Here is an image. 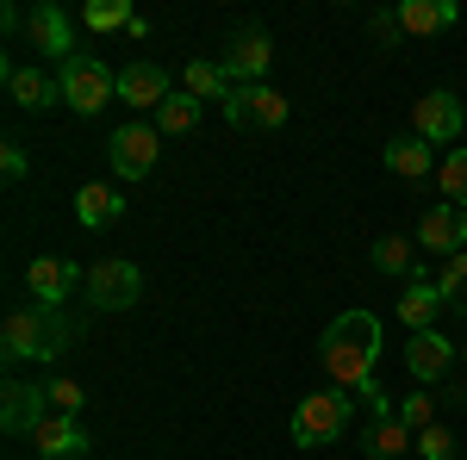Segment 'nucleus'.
I'll use <instances>...</instances> for the list:
<instances>
[{"label": "nucleus", "mask_w": 467, "mask_h": 460, "mask_svg": "<svg viewBox=\"0 0 467 460\" xmlns=\"http://www.w3.org/2000/svg\"><path fill=\"white\" fill-rule=\"evenodd\" d=\"M44 398H50V411H63V417H81V404H88V392L75 386V380H50Z\"/></svg>", "instance_id": "obj_30"}, {"label": "nucleus", "mask_w": 467, "mask_h": 460, "mask_svg": "<svg viewBox=\"0 0 467 460\" xmlns=\"http://www.w3.org/2000/svg\"><path fill=\"white\" fill-rule=\"evenodd\" d=\"M218 63H224V75H231L237 87H255V81L268 75V63H275V44H268V32H255V26H250V32H237L231 44H224Z\"/></svg>", "instance_id": "obj_9"}, {"label": "nucleus", "mask_w": 467, "mask_h": 460, "mask_svg": "<svg viewBox=\"0 0 467 460\" xmlns=\"http://www.w3.org/2000/svg\"><path fill=\"white\" fill-rule=\"evenodd\" d=\"M436 286H442V299H449L455 312H467V249H462V255H449V261L436 268Z\"/></svg>", "instance_id": "obj_28"}, {"label": "nucleus", "mask_w": 467, "mask_h": 460, "mask_svg": "<svg viewBox=\"0 0 467 460\" xmlns=\"http://www.w3.org/2000/svg\"><path fill=\"white\" fill-rule=\"evenodd\" d=\"M436 169V149L424 138H411V131H405V138H393L387 143V175H399V180H424Z\"/></svg>", "instance_id": "obj_21"}, {"label": "nucleus", "mask_w": 467, "mask_h": 460, "mask_svg": "<svg viewBox=\"0 0 467 460\" xmlns=\"http://www.w3.org/2000/svg\"><path fill=\"white\" fill-rule=\"evenodd\" d=\"M455 455H462V448H455V435H449L442 424H431L424 435H418V460H455Z\"/></svg>", "instance_id": "obj_31"}, {"label": "nucleus", "mask_w": 467, "mask_h": 460, "mask_svg": "<svg viewBox=\"0 0 467 460\" xmlns=\"http://www.w3.org/2000/svg\"><path fill=\"white\" fill-rule=\"evenodd\" d=\"M462 125H467V112H462V100H455L449 87H436V94H424V100L411 107V138H424L431 149L436 143H455Z\"/></svg>", "instance_id": "obj_8"}, {"label": "nucleus", "mask_w": 467, "mask_h": 460, "mask_svg": "<svg viewBox=\"0 0 467 460\" xmlns=\"http://www.w3.org/2000/svg\"><path fill=\"white\" fill-rule=\"evenodd\" d=\"M75 342V330L63 323V312H50V305H13L6 323H0V354L6 361H57V354Z\"/></svg>", "instance_id": "obj_2"}, {"label": "nucleus", "mask_w": 467, "mask_h": 460, "mask_svg": "<svg viewBox=\"0 0 467 460\" xmlns=\"http://www.w3.org/2000/svg\"><path fill=\"white\" fill-rule=\"evenodd\" d=\"M75 13H63V6H37L32 19H26V32H32V44H37V56H57V63H69V56H81L75 50Z\"/></svg>", "instance_id": "obj_10"}, {"label": "nucleus", "mask_w": 467, "mask_h": 460, "mask_svg": "<svg viewBox=\"0 0 467 460\" xmlns=\"http://www.w3.org/2000/svg\"><path fill=\"white\" fill-rule=\"evenodd\" d=\"M462 460H467V448H462Z\"/></svg>", "instance_id": "obj_35"}, {"label": "nucleus", "mask_w": 467, "mask_h": 460, "mask_svg": "<svg viewBox=\"0 0 467 460\" xmlns=\"http://www.w3.org/2000/svg\"><path fill=\"white\" fill-rule=\"evenodd\" d=\"M181 94H193V100H231L237 94V81L224 75V63H187V75H181Z\"/></svg>", "instance_id": "obj_22"}, {"label": "nucleus", "mask_w": 467, "mask_h": 460, "mask_svg": "<svg viewBox=\"0 0 467 460\" xmlns=\"http://www.w3.org/2000/svg\"><path fill=\"white\" fill-rule=\"evenodd\" d=\"M462 404H467V392H462Z\"/></svg>", "instance_id": "obj_34"}, {"label": "nucleus", "mask_w": 467, "mask_h": 460, "mask_svg": "<svg viewBox=\"0 0 467 460\" xmlns=\"http://www.w3.org/2000/svg\"><path fill=\"white\" fill-rule=\"evenodd\" d=\"M356 392L343 386H324V392H306L299 404H293V448H324V442H337L343 429L356 424Z\"/></svg>", "instance_id": "obj_3"}, {"label": "nucleus", "mask_w": 467, "mask_h": 460, "mask_svg": "<svg viewBox=\"0 0 467 460\" xmlns=\"http://www.w3.org/2000/svg\"><path fill=\"white\" fill-rule=\"evenodd\" d=\"M411 448H418V435L399 424V417H380V424L368 429V455L374 460H399V455H411Z\"/></svg>", "instance_id": "obj_24"}, {"label": "nucleus", "mask_w": 467, "mask_h": 460, "mask_svg": "<svg viewBox=\"0 0 467 460\" xmlns=\"http://www.w3.org/2000/svg\"><path fill=\"white\" fill-rule=\"evenodd\" d=\"M0 75H6V94H13L26 112H44V107H57V100H63V87H57L44 69H32V63H6Z\"/></svg>", "instance_id": "obj_18"}, {"label": "nucleus", "mask_w": 467, "mask_h": 460, "mask_svg": "<svg viewBox=\"0 0 467 460\" xmlns=\"http://www.w3.org/2000/svg\"><path fill=\"white\" fill-rule=\"evenodd\" d=\"M44 417H50V398H44V386L6 380V392H0V429H6V435H32Z\"/></svg>", "instance_id": "obj_11"}, {"label": "nucleus", "mask_w": 467, "mask_h": 460, "mask_svg": "<svg viewBox=\"0 0 467 460\" xmlns=\"http://www.w3.org/2000/svg\"><path fill=\"white\" fill-rule=\"evenodd\" d=\"M318 361H324V373H330V386H343V392L374 386V367H380V318L374 312H343V318L324 330Z\"/></svg>", "instance_id": "obj_1"}, {"label": "nucleus", "mask_w": 467, "mask_h": 460, "mask_svg": "<svg viewBox=\"0 0 467 460\" xmlns=\"http://www.w3.org/2000/svg\"><path fill=\"white\" fill-rule=\"evenodd\" d=\"M156 156H162V131H156V118H131V125H119L107 138V162L119 180H144L156 169Z\"/></svg>", "instance_id": "obj_5"}, {"label": "nucleus", "mask_w": 467, "mask_h": 460, "mask_svg": "<svg viewBox=\"0 0 467 460\" xmlns=\"http://www.w3.org/2000/svg\"><path fill=\"white\" fill-rule=\"evenodd\" d=\"M399 424L411 429V435H424L436 424V398L431 392H411V398H399Z\"/></svg>", "instance_id": "obj_29"}, {"label": "nucleus", "mask_w": 467, "mask_h": 460, "mask_svg": "<svg viewBox=\"0 0 467 460\" xmlns=\"http://www.w3.org/2000/svg\"><path fill=\"white\" fill-rule=\"evenodd\" d=\"M436 180H442V199L467 212V149H449V156H442V169H436Z\"/></svg>", "instance_id": "obj_27"}, {"label": "nucleus", "mask_w": 467, "mask_h": 460, "mask_svg": "<svg viewBox=\"0 0 467 460\" xmlns=\"http://www.w3.org/2000/svg\"><path fill=\"white\" fill-rule=\"evenodd\" d=\"M224 125H237V131H281V125H287V94L268 87V81L237 87V94L224 100Z\"/></svg>", "instance_id": "obj_7"}, {"label": "nucleus", "mask_w": 467, "mask_h": 460, "mask_svg": "<svg viewBox=\"0 0 467 460\" xmlns=\"http://www.w3.org/2000/svg\"><path fill=\"white\" fill-rule=\"evenodd\" d=\"M138 292H144V274L125 255H100L88 268V305L94 312H125V305H138Z\"/></svg>", "instance_id": "obj_6"}, {"label": "nucleus", "mask_w": 467, "mask_h": 460, "mask_svg": "<svg viewBox=\"0 0 467 460\" xmlns=\"http://www.w3.org/2000/svg\"><path fill=\"white\" fill-rule=\"evenodd\" d=\"M0 169H6V180H26V149L6 143V149H0Z\"/></svg>", "instance_id": "obj_32"}, {"label": "nucleus", "mask_w": 467, "mask_h": 460, "mask_svg": "<svg viewBox=\"0 0 467 460\" xmlns=\"http://www.w3.org/2000/svg\"><path fill=\"white\" fill-rule=\"evenodd\" d=\"M75 19H81L88 32H131V19H138V13H131L125 0H94V6H81Z\"/></svg>", "instance_id": "obj_26"}, {"label": "nucleus", "mask_w": 467, "mask_h": 460, "mask_svg": "<svg viewBox=\"0 0 467 460\" xmlns=\"http://www.w3.org/2000/svg\"><path fill=\"white\" fill-rule=\"evenodd\" d=\"M32 442H37V460H75V455L94 448L88 429H81V417H63V411H50V417L32 429Z\"/></svg>", "instance_id": "obj_15"}, {"label": "nucleus", "mask_w": 467, "mask_h": 460, "mask_svg": "<svg viewBox=\"0 0 467 460\" xmlns=\"http://www.w3.org/2000/svg\"><path fill=\"white\" fill-rule=\"evenodd\" d=\"M374 268L393 274V281H418V243H405V237H380V243H374Z\"/></svg>", "instance_id": "obj_23"}, {"label": "nucleus", "mask_w": 467, "mask_h": 460, "mask_svg": "<svg viewBox=\"0 0 467 460\" xmlns=\"http://www.w3.org/2000/svg\"><path fill=\"white\" fill-rule=\"evenodd\" d=\"M393 13H399V32L405 37H436V32H449V26L462 19L455 0H399Z\"/></svg>", "instance_id": "obj_17"}, {"label": "nucleus", "mask_w": 467, "mask_h": 460, "mask_svg": "<svg viewBox=\"0 0 467 460\" xmlns=\"http://www.w3.org/2000/svg\"><path fill=\"white\" fill-rule=\"evenodd\" d=\"M418 249H436L442 261L462 255V249H467V212H462V206H449V199L431 206V212L418 218Z\"/></svg>", "instance_id": "obj_13"}, {"label": "nucleus", "mask_w": 467, "mask_h": 460, "mask_svg": "<svg viewBox=\"0 0 467 460\" xmlns=\"http://www.w3.org/2000/svg\"><path fill=\"white\" fill-rule=\"evenodd\" d=\"M193 125H200V100H193V94H169L162 112H156V131H162V138H187Z\"/></svg>", "instance_id": "obj_25"}, {"label": "nucleus", "mask_w": 467, "mask_h": 460, "mask_svg": "<svg viewBox=\"0 0 467 460\" xmlns=\"http://www.w3.org/2000/svg\"><path fill=\"white\" fill-rule=\"evenodd\" d=\"M26 286H32L37 305L63 312V299H69L75 286H81V268H75V261H63V255H37L32 268H26Z\"/></svg>", "instance_id": "obj_12"}, {"label": "nucleus", "mask_w": 467, "mask_h": 460, "mask_svg": "<svg viewBox=\"0 0 467 460\" xmlns=\"http://www.w3.org/2000/svg\"><path fill=\"white\" fill-rule=\"evenodd\" d=\"M442 305H449L442 286L418 274V281H405V292H399V323H405L411 336H418V330H436V312H442Z\"/></svg>", "instance_id": "obj_19"}, {"label": "nucleus", "mask_w": 467, "mask_h": 460, "mask_svg": "<svg viewBox=\"0 0 467 460\" xmlns=\"http://www.w3.org/2000/svg\"><path fill=\"white\" fill-rule=\"evenodd\" d=\"M57 87H63V100H69L81 118H94V112H107L119 100V75L107 63H94V56H69L63 75H57Z\"/></svg>", "instance_id": "obj_4"}, {"label": "nucleus", "mask_w": 467, "mask_h": 460, "mask_svg": "<svg viewBox=\"0 0 467 460\" xmlns=\"http://www.w3.org/2000/svg\"><path fill=\"white\" fill-rule=\"evenodd\" d=\"M462 354H467V349H462Z\"/></svg>", "instance_id": "obj_36"}, {"label": "nucleus", "mask_w": 467, "mask_h": 460, "mask_svg": "<svg viewBox=\"0 0 467 460\" xmlns=\"http://www.w3.org/2000/svg\"><path fill=\"white\" fill-rule=\"evenodd\" d=\"M119 212H125V199H119V187H107V180H88V187L75 193V218H81L88 230L119 224Z\"/></svg>", "instance_id": "obj_20"}, {"label": "nucleus", "mask_w": 467, "mask_h": 460, "mask_svg": "<svg viewBox=\"0 0 467 460\" xmlns=\"http://www.w3.org/2000/svg\"><path fill=\"white\" fill-rule=\"evenodd\" d=\"M449 361H455V349H449V336H442V330H418V336L405 342V367H411V380H418V386H436V380L449 373Z\"/></svg>", "instance_id": "obj_16"}, {"label": "nucleus", "mask_w": 467, "mask_h": 460, "mask_svg": "<svg viewBox=\"0 0 467 460\" xmlns=\"http://www.w3.org/2000/svg\"><path fill=\"white\" fill-rule=\"evenodd\" d=\"M374 37H387V44L405 37V32H399V13H374Z\"/></svg>", "instance_id": "obj_33"}, {"label": "nucleus", "mask_w": 467, "mask_h": 460, "mask_svg": "<svg viewBox=\"0 0 467 460\" xmlns=\"http://www.w3.org/2000/svg\"><path fill=\"white\" fill-rule=\"evenodd\" d=\"M175 94V81L169 69H156V63H131V69H119V100L138 112H162V100Z\"/></svg>", "instance_id": "obj_14"}]
</instances>
